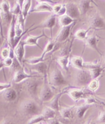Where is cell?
Returning <instances> with one entry per match:
<instances>
[{"label": "cell", "mask_w": 105, "mask_h": 124, "mask_svg": "<svg viewBox=\"0 0 105 124\" xmlns=\"http://www.w3.org/2000/svg\"><path fill=\"white\" fill-rule=\"evenodd\" d=\"M21 109L24 113L32 116L41 114L42 109L40 106L33 100H26L21 103Z\"/></svg>", "instance_id": "1"}, {"label": "cell", "mask_w": 105, "mask_h": 124, "mask_svg": "<svg viewBox=\"0 0 105 124\" xmlns=\"http://www.w3.org/2000/svg\"><path fill=\"white\" fill-rule=\"evenodd\" d=\"M48 79L49 85L54 87H60L67 84L62 72L57 66L51 71Z\"/></svg>", "instance_id": "2"}, {"label": "cell", "mask_w": 105, "mask_h": 124, "mask_svg": "<svg viewBox=\"0 0 105 124\" xmlns=\"http://www.w3.org/2000/svg\"><path fill=\"white\" fill-rule=\"evenodd\" d=\"M92 79L89 70L86 69L78 70L75 76V83L78 87L87 86Z\"/></svg>", "instance_id": "3"}, {"label": "cell", "mask_w": 105, "mask_h": 124, "mask_svg": "<svg viewBox=\"0 0 105 124\" xmlns=\"http://www.w3.org/2000/svg\"><path fill=\"white\" fill-rule=\"evenodd\" d=\"M48 78H44L43 85L39 92V99L42 102L50 101L54 96V93L48 82Z\"/></svg>", "instance_id": "4"}, {"label": "cell", "mask_w": 105, "mask_h": 124, "mask_svg": "<svg viewBox=\"0 0 105 124\" xmlns=\"http://www.w3.org/2000/svg\"><path fill=\"white\" fill-rule=\"evenodd\" d=\"M89 28L94 30L104 29L105 22L104 17L98 13H95L89 20Z\"/></svg>", "instance_id": "5"}, {"label": "cell", "mask_w": 105, "mask_h": 124, "mask_svg": "<svg viewBox=\"0 0 105 124\" xmlns=\"http://www.w3.org/2000/svg\"><path fill=\"white\" fill-rule=\"evenodd\" d=\"M0 10L2 21L7 23H10L13 15L11 13L10 4L8 0H3L0 3Z\"/></svg>", "instance_id": "6"}, {"label": "cell", "mask_w": 105, "mask_h": 124, "mask_svg": "<svg viewBox=\"0 0 105 124\" xmlns=\"http://www.w3.org/2000/svg\"><path fill=\"white\" fill-rule=\"evenodd\" d=\"M42 77H43L41 76H39L38 75H32L27 73L25 71L24 66H23L22 67L15 71L14 76V81L16 84H19L26 79L34 78H41Z\"/></svg>", "instance_id": "7"}, {"label": "cell", "mask_w": 105, "mask_h": 124, "mask_svg": "<svg viewBox=\"0 0 105 124\" xmlns=\"http://www.w3.org/2000/svg\"><path fill=\"white\" fill-rule=\"evenodd\" d=\"M76 22L73 24L66 26V27H62L60 31V32L56 35L54 40L57 43H63L68 40V39L70 35L71 30L73 27L75 25Z\"/></svg>", "instance_id": "8"}, {"label": "cell", "mask_w": 105, "mask_h": 124, "mask_svg": "<svg viewBox=\"0 0 105 124\" xmlns=\"http://www.w3.org/2000/svg\"><path fill=\"white\" fill-rule=\"evenodd\" d=\"M25 45L23 39H21L14 49V54L15 59L21 66H23L25 54Z\"/></svg>", "instance_id": "9"}, {"label": "cell", "mask_w": 105, "mask_h": 124, "mask_svg": "<svg viewBox=\"0 0 105 124\" xmlns=\"http://www.w3.org/2000/svg\"><path fill=\"white\" fill-rule=\"evenodd\" d=\"M66 7V15L72 19L77 21L80 19L81 14L78 6L74 3H67L65 4Z\"/></svg>", "instance_id": "10"}, {"label": "cell", "mask_w": 105, "mask_h": 124, "mask_svg": "<svg viewBox=\"0 0 105 124\" xmlns=\"http://www.w3.org/2000/svg\"><path fill=\"white\" fill-rule=\"evenodd\" d=\"M56 16L55 15L52 14V15L48 17H47L45 21H44L40 25L37 26L36 27L34 28L32 27V28L30 29V31L39 28L43 29H48L52 31V29L53 28L56 24Z\"/></svg>", "instance_id": "11"}, {"label": "cell", "mask_w": 105, "mask_h": 124, "mask_svg": "<svg viewBox=\"0 0 105 124\" xmlns=\"http://www.w3.org/2000/svg\"><path fill=\"white\" fill-rule=\"evenodd\" d=\"M66 93L75 102H77L81 100L84 99L87 96L86 92L79 88H74L71 90H68Z\"/></svg>", "instance_id": "12"}, {"label": "cell", "mask_w": 105, "mask_h": 124, "mask_svg": "<svg viewBox=\"0 0 105 124\" xmlns=\"http://www.w3.org/2000/svg\"><path fill=\"white\" fill-rule=\"evenodd\" d=\"M30 66V70L42 75L43 78H48V67L47 64L45 62Z\"/></svg>", "instance_id": "13"}, {"label": "cell", "mask_w": 105, "mask_h": 124, "mask_svg": "<svg viewBox=\"0 0 105 124\" xmlns=\"http://www.w3.org/2000/svg\"><path fill=\"white\" fill-rule=\"evenodd\" d=\"M71 87H67L64 89L63 91L60 92L58 94H56L55 96L53 97V98L52 99L49 103V105H48V107H49L52 109L55 110V111H59V110L60 108V100L61 98V97L64 94L66 93L67 91L69 89V88Z\"/></svg>", "instance_id": "14"}, {"label": "cell", "mask_w": 105, "mask_h": 124, "mask_svg": "<svg viewBox=\"0 0 105 124\" xmlns=\"http://www.w3.org/2000/svg\"><path fill=\"white\" fill-rule=\"evenodd\" d=\"M16 22V16H13L12 20L10 22L9 28L8 30V45L12 49H14V39L15 37V24Z\"/></svg>", "instance_id": "15"}, {"label": "cell", "mask_w": 105, "mask_h": 124, "mask_svg": "<svg viewBox=\"0 0 105 124\" xmlns=\"http://www.w3.org/2000/svg\"><path fill=\"white\" fill-rule=\"evenodd\" d=\"M43 37H47L46 34L44 31L41 35H37V36L29 35V36L24 39L23 41L25 46H36L40 48L41 49H42L41 47L38 44V41L39 39Z\"/></svg>", "instance_id": "16"}, {"label": "cell", "mask_w": 105, "mask_h": 124, "mask_svg": "<svg viewBox=\"0 0 105 124\" xmlns=\"http://www.w3.org/2000/svg\"><path fill=\"white\" fill-rule=\"evenodd\" d=\"M52 12V6L48 3H38V5L34 7L29 13H38V12Z\"/></svg>", "instance_id": "17"}, {"label": "cell", "mask_w": 105, "mask_h": 124, "mask_svg": "<svg viewBox=\"0 0 105 124\" xmlns=\"http://www.w3.org/2000/svg\"><path fill=\"white\" fill-rule=\"evenodd\" d=\"M85 42V45L88 47L92 49L97 51L98 54H99L100 55H102V54L100 52V50L98 46V39L97 37L94 35H88V37L84 41Z\"/></svg>", "instance_id": "18"}, {"label": "cell", "mask_w": 105, "mask_h": 124, "mask_svg": "<svg viewBox=\"0 0 105 124\" xmlns=\"http://www.w3.org/2000/svg\"><path fill=\"white\" fill-rule=\"evenodd\" d=\"M3 92V96L4 99L8 102H12V101H15L17 99V92L12 87L8 88Z\"/></svg>", "instance_id": "19"}, {"label": "cell", "mask_w": 105, "mask_h": 124, "mask_svg": "<svg viewBox=\"0 0 105 124\" xmlns=\"http://www.w3.org/2000/svg\"><path fill=\"white\" fill-rule=\"evenodd\" d=\"M93 1L92 0H79L77 4L82 16L85 15L92 8L91 3Z\"/></svg>", "instance_id": "20"}, {"label": "cell", "mask_w": 105, "mask_h": 124, "mask_svg": "<svg viewBox=\"0 0 105 124\" xmlns=\"http://www.w3.org/2000/svg\"><path fill=\"white\" fill-rule=\"evenodd\" d=\"M84 61L82 56H73L71 58H70L69 65L77 70L84 69Z\"/></svg>", "instance_id": "21"}, {"label": "cell", "mask_w": 105, "mask_h": 124, "mask_svg": "<svg viewBox=\"0 0 105 124\" xmlns=\"http://www.w3.org/2000/svg\"><path fill=\"white\" fill-rule=\"evenodd\" d=\"M91 105H87L86 104H82L79 106H75L74 109V112H75L76 116L78 118H82L84 117L86 112L91 107Z\"/></svg>", "instance_id": "22"}, {"label": "cell", "mask_w": 105, "mask_h": 124, "mask_svg": "<svg viewBox=\"0 0 105 124\" xmlns=\"http://www.w3.org/2000/svg\"><path fill=\"white\" fill-rule=\"evenodd\" d=\"M70 54L65 56H60L56 59V62L66 72L69 71Z\"/></svg>", "instance_id": "23"}, {"label": "cell", "mask_w": 105, "mask_h": 124, "mask_svg": "<svg viewBox=\"0 0 105 124\" xmlns=\"http://www.w3.org/2000/svg\"><path fill=\"white\" fill-rule=\"evenodd\" d=\"M76 21L72 19L66 14L58 17V23L60 27L62 28L73 24Z\"/></svg>", "instance_id": "24"}, {"label": "cell", "mask_w": 105, "mask_h": 124, "mask_svg": "<svg viewBox=\"0 0 105 124\" xmlns=\"http://www.w3.org/2000/svg\"><path fill=\"white\" fill-rule=\"evenodd\" d=\"M75 106H71V107H63L60 108L59 111L64 118L70 119L72 118L74 114V109Z\"/></svg>", "instance_id": "25"}, {"label": "cell", "mask_w": 105, "mask_h": 124, "mask_svg": "<svg viewBox=\"0 0 105 124\" xmlns=\"http://www.w3.org/2000/svg\"><path fill=\"white\" fill-rule=\"evenodd\" d=\"M25 85L27 90L30 94L32 95H36L38 85V83L37 81L31 79V80L26 82Z\"/></svg>", "instance_id": "26"}, {"label": "cell", "mask_w": 105, "mask_h": 124, "mask_svg": "<svg viewBox=\"0 0 105 124\" xmlns=\"http://www.w3.org/2000/svg\"><path fill=\"white\" fill-rule=\"evenodd\" d=\"M56 112V111L53 109L47 106L45 108L42 109L41 114L45 118V120L47 121L50 119L55 118Z\"/></svg>", "instance_id": "27"}, {"label": "cell", "mask_w": 105, "mask_h": 124, "mask_svg": "<svg viewBox=\"0 0 105 124\" xmlns=\"http://www.w3.org/2000/svg\"><path fill=\"white\" fill-rule=\"evenodd\" d=\"M91 30L89 28L87 29H80L77 30L74 33L73 38L74 39H78V40L84 41L85 39L88 37V33L89 31Z\"/></svg>", "instance_id": "28"}, {"label": "cell", "mask_w": 105, "mask_h": 124, "mask_svg": "<svg viewBox=\"0 0 105 124\" xmlns=\"http://www.w3.org/2000/svg\"><path fill=\"white\" fill-rule=\"evenodd\" d=\"M31 6L32 0H25L23 4V6L22 7L21 13L25 20L30 11Z\"/></svg>", "instance_id": "29"}, {"label": "cell", "mask_w": 105, "mask_h": 124, "mask_svg": "<svg viewBox=\"0 0 105 124\" xmlns=\"http://www.w3.org/2000/svg\"><path fill=\"white\" fill-rule=\"evenodd\" d=\"M56 44V43L55 42V41L54 40V39H50L48 41V42L47 44H46L45 48L44 49L43 53L41 55L45 57L47 54H48V53L51 52L52 51H53L55 48Z\"/></svg>", "instance_id": "30"}, {"label": "cell", "mask_w": 105, "mask_h": 124, "mask_svg": "<svg viewBox=\"0 0 105 124\" xmlns=\"http://www.w3.org/2000/svg\"><path fill=\"white\" fill-rule=\"evenodd\" d=\"M45 61H46V59H45V57L41 55L40 56L32 57H30V58H28L27 59L24 60V63H27L29 65H32L37 64L38 63H41V62H45Z\"/></svg>", "instance_id": "31"}, {"label": "cell", "mask_w": 105, "mask_h": 124, "mask_svg": "<svg viewBox=\"0 0 105 124\" xmlns=\"http://www.w3.org/2000/svg\"><path fill=\"white\" fill-rule=\"evenodd\" d=\"M43 121H46L45 118L41 114L38 116H32L26 124H38Z\"/></svg>", "instance_id": "32"}, {"label": "cell", "mask_w": 105, "mask_h": 124, "mask_svg": "<svg viewBox=\"0 0 105 124\" xmlns=\"http://www.w3.org/2000/svg\"><path fill=\"white\" fill-rule=\"evenodd\" d=\"M104 70V68H102V67L89 70L92 79L98 78L102 75Z\"/></svg>", "instance_id": "33"}, {"label": "cell", "mask_w": 105, "mask_h": 124, "mask_svg": "<svg viewBox=\"0 0 105 124\" xmlns=\"http://www.w3.org/2000/svg\"><path fill=\"white\" fill-rule=\"evenodd\" d=\"M99 86V81L97 78V79H92L87 87L90 91L95 92L98 89Z\"/></svg>", "instance_id": "34"}, {"label": "cell", "mask_w": 105, "mask_h": 124, "mask_svg": "<svg viewBox=\"0 0 105 124\" xmlns=\"http://www.w3.org/2000/svg\"><path fill=\"white\" fill-rule=\"evenodd\" d=\"M83 100H84V104L91 106L94 104H102L101 101L91 96H87Z\"/></svg>", "instance_id": "35"}, {"label": "cell", "mask_w": 105, "mask_h": 124, "mask_svg": "<svg viewBox=\"0 0 105 124\" xmlns=\"http://www.w3.org/2000/svg\"><path fill=\"white\" fill-rule=\"evenodd\" d=\"M10 52V47L8 45L7 47H4L1 49L0 51V54H1V57L4 60L9 57Z\"/></svg>", "instance_id": "36"}, {"label": "cell", "mask_w": 105, "mask_h": 124, "mask_svg": "<svg viewBox=\"0 0 105 124\" xmlns=\"http://www.w3.org/2000/svg\"><path fill=\"white\" fill-rule=\"evenodd\" d=\"M21 10L22 9L21 6L19 5V4L18 3H17L15 2L14 7L11 8V13L13 16H17L20 14H22Z\"/></svg>", "instance_id": "37"}, {"label": "cell", "mask_w": 105, "mask_h": 124, "mask_svg": "<svg viewBox=\"0 0 105 124\" xmlns=\"http://www.w3.org/2000/svg\"><path fill=\"white\" fill-rule=\"evenodd\" d=\"M14 60L10 57H8L6 59H4L3 61V63L4 65V66L5 67H11L13 63H14Z\"/></svg>", "instance_id": "38"}, {"label": "cell", "mask_w": 105, "mask_h": 124, "mask_svg": "<svg viewBox=\"0 0 105 124\" xmlns=\"http://www.w3.org/2000/svg\"><path fill=\"white\" fill-rule=\"evenodd\" d=\"M62 5H63L62 3V4L56 3L54 6H52V14H53V15L56 16L57 14H58V13L60 11L61 8H62Z\"/></svg>", "instance_id": "39"}, {"label": "cell", "mask_w": 105, "mask_h": 124, "mask_svg": "<svg viewBox=\"0 0 105 124\" xmlns=\"http://www.w3.org/2000/svg\"><path fill=\"white\" fill-rule=\"evenodd\" d=\"M97 122L98 124H105V113L104 111H100L97 118Z\"/></svg>", "instance_id": "40"}, {"label": "cell", "mask_w": 105, "mask_h": 124, "mask_svg": "<svg viewBox=\"0 0 105 124\" xmlns=\"http://www.w3.org/2000/svg\"><path fill=\"white\" fill-rule=\"evenodd\" d=\"M12 87V84L11 82L2 83H0V92H3L5 90Z\"/></svg>", "instance_id": "41"}, {"label": "cell", "mask_w": 105, "mask_h": 124, "mask_svg": "<svg viewBox=\"0 0 105 124\" xmlns=\"http://www.w3.org/2000/svg\"><path fill=\"white\" fill-rule=\"evenodd\" d=\"M66 14V7L65 4H63L62 8H61L60 11L58 13V14H57V15L55 16L56 17L57 16L59 17L60 16H62L63 15H65Z\"/></svg>", "instance_id": "42"}, {"label": "cell", "mask_w": 105, "mask_h": 124, "mask_svg": "<svg viewBox=\"0 0 105 124\" xmlns=\"http://www.w3.org/2000/svg\"><path fill=\"white\" fill-rule=\"evenodd\" d=\"M47 124H61L56 118H54L49 119V120H47Z\"/></svg>", "instance_id": "43"}, {"label": "cell", "mask_w": 105, "mask_h": 124, "mask_svg": "<svg viewBox=\"0 0 105 124\" xmlns=\"http://www.w3.org/2000/svg\"><path fill=\"white\" fill-rule=\"evenodd\" d=\"M37 2H38V3H43V2H44V3H54V4H56L58 3V2H55L53 0H36Z\"/></svg>", "instance_id": "44"}, {"label": "cell", "mask_w": 105, "mask_h": 124, "mask_svg": "<svg viewBox=\"0 0 105 124\" xmlns=\"http://www.w3.org/2000/svg\"><path fill=\"white\" fill-rule=\"evenodd\" d=\"M25 1V0H15V2L19 4V5L21 6V9H22V7L23 4Z\"/></svg>", "instance_id": "45"}, {"label": "cell", "mask_w": 105, "mask_h": 124, "mask_svg": "<svg viewBox=\"0 0 105 124\" xmlns=\"http://www.w3.org/2000/svg\"><path fill=\"white\" fill-rule=\"evenodd\" d=\"M2 24H3V21H2V19L1 12V10H0V28H1L2 32L3 33V26H2Z\"/></svg>", "instance_id": "46"}, {"label": "cell", "mask_w": 105, "mask_h": 124, "mask_svg": "<svg viewBox=\"0 0 105 124\" xmlns=\"http://www.w3.org/2000/svg\"><path fill=\"white\" fill-rule=\"evenodd\" d=\"M0 124H11L10 122H9L7 120H4L2 122V123Z\"/></svg>", "instance_id": "47"}, {"label": "cell", "mask_w": 105, "mask_h": 124, "mask_svg": "<svg viewBox=\"0 0 105 124\" xmlns=\"http://www.w3.org/2000/svg\"><path fill=\"white\" fill-rule=\"evenodd\" d=\"M3 43H4V39L2 37H0V47H1L3 45Z\"/></svg>", "instance_id": "48"}, {"label": "cell", "mask_w": 105, "mask_h": 124, "mask_svg": "<svg viewBox=\"0 0 105 124\" xmlns=\"http://www.w3.org/2000/svg\"><path fill=\"white\" fill-rule=\"evenodd\" d=\"M4 67L3 63V61H0V70H2L3 68Z\"/></svg>", "instance_id": "49"}, {"label": "cell", "mask_w": 105, "mask_h": 124, "mask_svg": "<svg viewBox=\"0 0 105 124\" xmlns=\"http://www.w3.org/2000/svg\"><path fill=\"white\" fill-rule=\"evenodd\" d=\"M91 119H89V120L87 121L85 124H91Z\"/></svg>", "instance_id": "50"}, {"label": "cell", "mask_w": 105, "mask_h": 124, "mask_svg": "<svg viewBox=\"0 0 105 124\" xmlns=\"http://www.w3.org/2000/svg\"><path fill=\"white\" fill-rule=\"evenodd\" d=\"M0 34H1V37H2V38H3V39H4V35H3V33L2 32V31H1V28H0Z\"/></svg>", "instance_id": "51"}, {"label": "cell", "mask_w": 105, "mask_h": 124, "mask_svg": "<svg viewBox=\"0 0 105 124\" xmlns=\"http://www.w3.org/2000/svg\"><path fill=\"white\" fill-rule=\"evenodd\" d=\"M68 0H63V2L62 3L63 4H66V2H67Z\"/></svg>", "instance_id": "52"}, {"label": "cell", "mask_w": 105, "mask_h": 124, "mask_svg": "<svg viewBox=\"0 0 105 124\" xmlns=\"http://www.w3.org/2000/svg\"><path fill=\"white\" fill-rule=\"evenodd\" d=\"M1 47H0V51H1Z\"/></svg>", "instance_id": "53"}, {"label": "cell", "mask_w": 105, "mask_h": 124, "mask_svg": "<svg viewBox=\"0 0 105 124\" xmlns=\"http://www.w3.org/2000/svg\"><path fill=\"white\" fill-rule=\"evenodd\" d=\"M41 124H41V123H40Z\"/></svg>", "instance_id": "54"}]
</instances>
